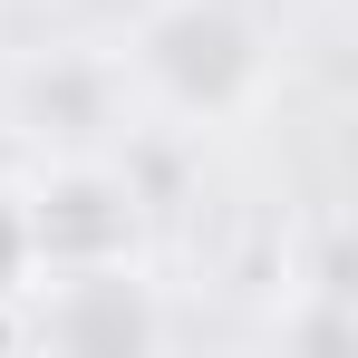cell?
I'll return each instance as SVG.
<instances>
[{"label":"cell","instance_id":"obj_2","mask_svg":"<svg viewBox=\"0 0 358 358\" xmlns=\"http://www.w3.org/2000/svg\"><path fill=\"white\" fill-rule=\"evenodd\" d=\"M10 107L39 145L59 155H107L136 117V87H126V59H97V49H49L10 78Z\"/></svg>","mask_w":358,"mask_h":358},{"label":"cell","instance_id":"obj_1","mask_svg":"<svg viewBox=\"0 0 358 358\" xmlns=\"http://www.w3.org/2000/svg\"><path fill=\"white\" fill-rule=\"evenodd\" d=\"M126 87L175 126H213L262 87V29L233 0H155L126 49Z\"/></svg>","mask_w":358,"mask_h":358}]
</instances>
